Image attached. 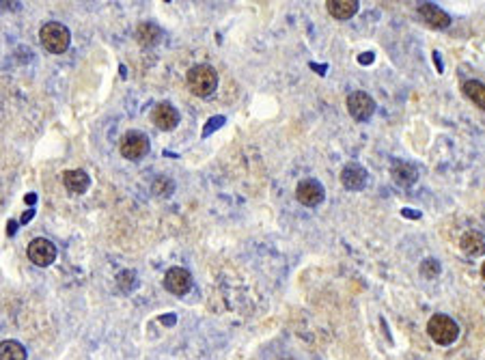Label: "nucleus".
Instances as JSON below:
<instances>
[{
  "instance_id": "obj_1",
  "label": "nucleus",
  "mask_w": 485,
  "mask_h": 360,
  "mask_svg": "<svg viewBox=\"0 0 485 360\" xmlns=\"http://www.w3.org/2000/svg\"><path fill=\"white\" fill-rule=\"evenodd\" d=\"M188 87L194 95L198 97H208L216 91L218 87V73L212 65H194L190 71H188Z\"/></svg>"
},
{
  "instance_id": "obj_2",
  "label": "nucleus",
  "mask_w": 485,
  "mask_h": 360,
  "mask_svg": "<svg viewBox=\"0 0 485 360\" xmlns=\"http://www.w3.org/2000/svg\"><path fill=\"white\" fill-rule=\"evenodd\" d=\"M39 39L43 48L52 55H63L71 43V33L61 22H48L39 31Z\"/></svg>"
},
{
  "instance_id": "obj_3",
  "label": "nucleus",
  "mask_w": 485,
  "mask_h": 360,
  "mask_svg": "<svg viewBox=\"0 0 485 360\" xmlns=\"http://www.w3.org/2000/svg\"><path fill=\"white\" fill-rule=\"evenodd\" d=\"M427 332L438 345H451L459 337V326L449 315H433L427 322Z\"/></svg>"
},
{
  "instance_id": "obj_4",
  "label": "nucleus",
  "mask_w": 485,
  "mask_h": 360,
  "mask_svg": "<svg viewBox=\"0 0 485 360\" xmlns=\"http://www.w3.org/2000/svg\"><path fill=\"white\" fill-rule=\"evenodd\" d=\"M151 149L149 138L143 132H127L121 143H119V151L125 160H143Z\"/></svg>"
},
{
  "instance_id": "obj_5",
  "label": "nucleus",
  "mask_w": 485,
  "mask_h": 360,
  "mask_svg": "<svg viewBox=\"0 0 485 360\" xmlns=\"http://www.w3.org/2000/svg\"><path fill=\"white\" fill-rule=\"evenodd\" d=\"M347 110L356 121H367L375 113V101L369 93L365 91H354L347 97Z\"/></svg>"
},
{
  "instance_id": "obj_6",
  "label": "nucleus",
  "mask_w": 485,
  "mask_h": 360,
  "mask_svg": "<svg viewBox=\"0 0 485 360\" xmlns=\"http://www.w3.org/2000/svg\"><path fill=\"white\" fill-rule=\"evenodd\" d=\"M29 259L39 266V268H45L50 264H55L57 259V246L45 240V238H37L29 244Z\"/></svg>"
},
{
  "instance_id": "obj_7",
  "label": "nucleus",
  "mask_w": 485,
  "mask_h": 360,
  "mask_svg": "<svg viewBox=\"0 0 485 360\" xmlns=\"http://www.w3.org/2000/svg\"><path fill=\"white\" fill-rule=\"evenodd\" d=\"M367 179H369V173L359 162H349L341 171V184H343V188H347L352 192L363 190L367 186Z\"/></svg>"
},
{
  "instance_id": "obj_8",
  "label": "nucleus",
  "mask_w": 485,
  "mask_h": 360,
  "mask_svg": "<svg viewBox=\"0 0 485 360\" xmlns=\"http://www.w3.org/2000/svg\"><path fill=\"white\" fill-rule=\"evenodd\" d=\"M164 287L175 296H184L192 289V274L184 268H171L164 276Z\"/></svg>"
},
{
  "instance_id": "obj_9",
  "label": "nucleus",
  "mask_w": 485,
  "mask_h": 360,
  "mask_svg": "<svg viewBox=\"0 0 485 360\" xmlns=\"http://www.w3.org/2000/svg\"><path fill=\"white\" fill-rule=\"evenodd\" d=\"M324 186L317 182V179H304V182L298 184L296 188V196L302 205H306V208H315V205H319L324 201Z\"/></svg>"
},
{
  "instance_id": "obj_10",
  "label": "nucleus",
  "mask_w": 485,
  "mask_h": 360,
  "mask_svg": "<svg viewBox=\"0 0 485 360\" xmlns=\"http://www.w3.org/2000/svg\"><path fill=\"white\" fill-rule=\"evenodd\" d=\"M151 121L158 130L168 132L180 123V115H177V108L173 104H168V101H160V104L151 110Z\"/></svg>"
},
{
  "instance_id": "obj_11",
  "label": "nucleus",
  "mask_w": 485,
  "mask_h": 360,
  "mask_svg": "<svg viewBox=\"0 0 485 360\" xmlns=\"http://www.w3.org/2000/svg\"><path fill=\"white\" fill-rule=\"evenodd\" d=\"M419 17L427 24L429 29H447L449 24H451V17H449V13L447 11H442L440 7H436V5H431V3H423V5H419Z\"/></svg>"
},
{
  "instance_id": "obj_12",
  "label": "nucleus",
  "mask_w": 485,
  "mask_h": 360,
  "mask_svg": "<svg viewBox=\"0 0 485 360\" xmlns=\"http://www.w3.org/2000/svg\"><path fill=\"white\" fill-rule=\"evenodd\" d=\"M391 177L395 179V184L401 188H410L417 184L419 179V168L412 162H405V160H397L391 168Z\"/></svg>"
},
{
  "instance_id": "obj_13",
  "label": "nucleus",
  "mask_w": 485,
  "mask_h": 360,
  "mask_svg": "<svg viewBox=\"0 0 485 360\" xmlns=\"http://www.w3.org/2000/svg\"><path fill=\"white\" fill-rule=\"evenodd\" d=\"M63 184L71 194H85L91 186V177L82 168H73L63 175Z\"/></svg>"
},
{
  "instance_id": "obj_14",
  "label": "nucleus",
  "mask_w": 485,
  "mask_h": 360,
  "mask_svg": "<svg viewBox=\"0 0 485 360\" xmlns=\"http://www.w3.org/2000/svg\"><path fill=\"white\" fill-rule=\"evenodd\" d=\"M136 41L138 45L143 48H153V45H158L162 41V31L156 27V24H151V22H143L136 27Z\"/></svg>"
},
{
  "instance_id": "obj_15",
  "label": "nucleus",
  "mask_w": 485,
  "mask_h": 360,
  "mask_svg": "<svg viewBox=\"0 0 485 360\" xmlns=\"http://www.w3.org/2000/svg\"><path fill=\"white\" fill-rule=\"evenodd\" d=\"M328 13L337 20H349L359 11V0H328Z\"/></svg>"
},
{
  "instance_id": "obj_16",
  "label": "nucleus",
  "mask_w": 485,
  "mask_h": 360,
  "mask_svg": "<svg viewBox=\"0 0 485 360\" xmlns=\"http://www.w3.org/2000/svg\"><path fill=\"white\" fill-rule=\"evenodd\" d=\"M459 246H462V250L468 257H481L485 252V238L479 233V231H466V233L462 236Z\"/></svg>"
},
{
  "instance_id": "obj_17",
  "label": "nucleus",
  "mask_w": 485,
  "mask_h": 360,
  "mask_svg": "<svg viewBox=\"0 0 485 360\" xmlns=\"http://www.w3.org/2000/svg\"><path fill=\"white\" fill-rule=\"evenodd\" d=\"M464 95L472 101V104H477L479 108L485 110V85L479 82V80H468L464 82Z\"/></svg>"
},
{
  "instance_id": "obj_18",
  "label": "nucleus",
  "mask_w": 485,
  "mask_h": 360,
  "mask_svg": "<svg viewBox=\"0 0 485 360\" xmlns=\"http://www.w3.org/2000/svg\"><path fill=\"white\" fill-rule=\"evenodd\" d=\"M0 360H27V347L17 341H3V345H0Z\"/></svg>"
},
{
  "instance_id": "obj_19",
  "label": "nucleus",
  "mask_w": 485,
  "mask_h": 360,
  "mask_svg": "<svg viewBox=\"0 0 485 360\" xmlns=\"http://www.w3.org/2000/svg\"><path fill=\"white\" fill-rule=\"evenodd\" d=\"M173 182L168 177H158L156 182H153V194H158V196H171L173 194Z\"/></svg>"
},
{
  "instance_id": "obj_20",
  "label": "nucleus",
  "mask_w": 485,
  "mask_h": 360,
  "mask_svg": "<svg viewBox=\"0 0 485 360\" xmlns=\"http://www.w3.org/2000/svg\"><path fill=\"white\" fill-rule=\"evenodd\" d=\"M421 274H423L425 278H436V276L440 274V264H438L436 259H425V261L421 264Z\"/></svg>"
},
{
  "instance_id": "obj_21",
  "label": "nucleus",
  "mask_w": 485,
  "mask_h": 360,
  "mask_svg": "<svg viewBox=\"0 0 485 360\" xmlns=\"http://www.w3.org/2000/svg\"><path fill=\"white\" fill-rule=\"evenodd\" d=\"M132 278H136V276H134V272H121V274L117 276L119 287H121L123 291H130V289H132V285H134V280H132Z\"/></svg>"
},
{
  "instance_id": "obj_22",
  "label": "nucleus",
  "mask_w": 485,
  "mask_h": 360,
  "mask_svg": "<svg viewBox=\"0 0 485 360\" xmlns=\"http://www.w3.org/2000/svg\"><path fill=\"white\" fill-rule=\"evenodd\" d=\"M481 276H483V280H485V264L481 266Z\"/></svg>"
}]
</instances>
